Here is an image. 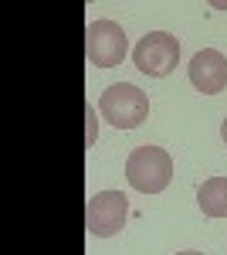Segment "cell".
Wrapping results in <instances>:
<instances>
[{"mask_svg": "<svg viewBox=\"0 0 227 255\" xmlns=\"http://www.w3.org/2000/svg\"><path fill=\"white\" fill-rule=\"evenodd\" d=\"M190 82L197 92L204 96H217L227 89V58L217 48H204L190 58Z\"/></svg>", "mask_w": 227, "mask_h": 255, "instance_id": "obj_6", "label": "cell"}, {"mask_svg": "<svg viewBox=\"0 0 227 255\" xmlns=\"http://www.w3.org/2000/svg\"><path fill=\"white\" fill-rule=\"evenodd\" d=\"M200 211L207 218H227V177H210L197 191Z\"/></svg>", "mask_w": 227, "mask_h": 255, "instance_id": "obj_7", "label": "cell"}, {"mask_svg": "<svg viewBox=\"0 0 227 255\" xmlns=\"http://www.w3.org/2000/svg\"><path fill=\"white\" fill-rule=\"evenodd\" d=\"M176 255H204V252H176Z\"/></svg>", "mask_w": 227, "mask_h": 255, "instance_id": "obj_9", "label": "cell"}, {"mask_svg": "<svg viewBox=\"0 0 227 255\" xmlns=\"http://www.w3.org/2000/svg\"><path fill=\"white\" fill-rule=\"evenodd\" d=\"M221 136H224V143H227V116H224V126H221Z\"/></svg>", "mask_w": 227, "mask_h": 255, "instance_id": "obj_8", "label": "cell"}, {"mask_svg": "<svg viewBox=\"0 0 227 255\" xmlns=\"http://www.w3.org/2000/svg\"><path fill=\"white\" fill-rule=\"evenodd\" d=\"M98 109L119 129H136L150 119V96L133 82H115L98 96Z\"/></svg>", "mask_w": 227, "mask_h": 255, "instance_id": "obj_2", "label": "cell"}, {"mask_svg": "<svg viewBox=\"0 0 227 255\" xmlns=\"http://www.w3.org/2000/svg\"><path fill=\"white\" fill-rule=\"evenodd\" d=\"M129 218V197L122 191H98L88 197V215H85V228L95 238H112Z\"/></svg>", "mask_w": 227, "mask_h": 255, "instance_id": "obj_5", "label": "cell"}, {"mask_svg": "<svg viewBox=\"0 0 227 255\" xmlns=\"http://www.w3.org/2000/svg\"><path fill=\"white\" fill-rule=\"evenodd\" d=\"M136 68L150 79H163L180 65V41L173 38L170 31H150L146 38L136 44L133 51Z\"/></svg>", "mask_w": 227, "mask_h": 255, "instance_id": "obj_4", "label": "cell"}, {"mask_svg": "<svg viewBox=\"0 0 227 255\" xmlns=\"http://www.w3.org/2000/svg\"><path fill=\"white\" fill-rule=\"evenodd\" d=\"M85 55H88V65H95V68L122 65L129 55V38H126L122 24H115L109 17L92 20L85 31Z\"/></svg>", "mask_w": 227, "mask_h": 255, "instance_id": "obj_3", "label": "cell"}, {"mask_svg": "<svg viewBox=\"0 0 227 255\" xmlns=\"http://www.w3.org/2000/svg\"><path fill=\"white\" fill-rule=\"evenodd\" d=\"M126 180L139 194H159V191L170 187V180H173V157L163 146L143 143L126 160Z\"/></svg>", "mask_w": 227, "mask_h": 255, "instance_id": "obj_1", "label": "cell"}]
</instances>
